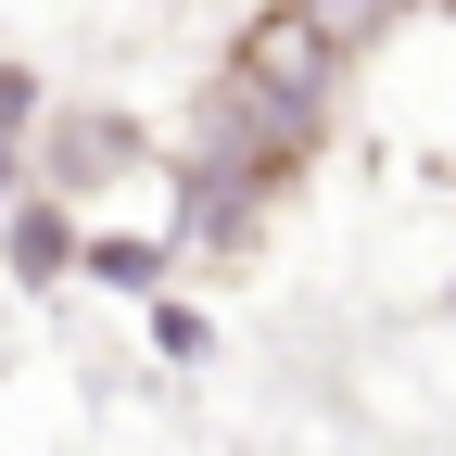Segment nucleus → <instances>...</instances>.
I'll list each match as a JSON object with an SVG mask.
<instances>
[{"mask_svg":"<svg viewBox=\"0 0 456 456\" xmlns=\"http://www.w3.org/2000/svg\"><path fill=\"white\" fill-rule=\"evenodd\" d=\"M152 140L127 127V114H64L51 127V191H102V178H127Z\"/></svg>","mask_w":456,"mask_h":456,"instance_id":"obj_1","label":"nucleus"},{"mask_svg":"<svg viewBox=\"0 0 456 456\" xmlns=\"http://www.w3.org/2000/svg\"><path fill=\"white\" fill-rule=\"evenodd\" d=\"M0 254H13V279H64V266H77V228H64V203L13 191V216H0Z\"/></svg>","mask_w":456,"mask_h":456,"instance_id":"obj_2","label":"nucleus"},{"mask_svg":"<svg viewBox=\"0 0 456 456\" xmlns=\"http://www.w3.org/2000/svg\"><path fill=\"white\" fill-rule=\"evenodd\" d=\"M77 266L102 279V292H152V279H165V241H114V228H102V241H77Z\"/></svg>","mask_w":456,"mask_h":456,"instance_id":"obj_3","label":"nucleus"},{"mask_svg":"<svg viewBox=\"0 0 456 456\" xmlns=\"http://www.w3.org/2000/svg\"><path fill=\"white\" fill-rule=\"evenodd\" d=\"M26 114H38V77H13V64H0V127H26Z\"/></svg>","mask_w":456,"mask_h":456,"instance_id":"obj_4","label":"nucleus"},{"mask_svg":"<svg viewBox=\"0 0 456 456\" xmlns=\"http://www.w3.org/2000/svg\"><path fill=\"white\" fill-rule=\"evenodd\" d=\"M0 140H13V127H0Z\"/></svg>","mask_w":456,"mask_h":456,"instance_id":"obj_5","label":"nucleus"}]
</instances>
